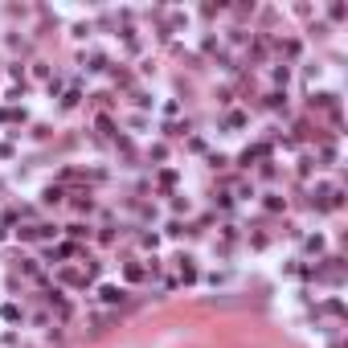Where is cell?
Here are the masks:
<instances>
[{"label": "cell", "instance_id": "cell-1", "mask_svg": "<svg viewBox=\"0 0 348 348\" xmlns=\"http://www.w3.org/2000/svg\"><path fill=\"white\" fill-rule=\"evenodd\" d=\"M99 295H103V303H119V299H123V291H119V287H103Z\"/></svg>", "mask_w": 348, "mask_h": 348}]
</instances>
